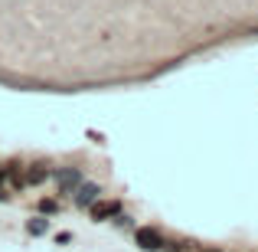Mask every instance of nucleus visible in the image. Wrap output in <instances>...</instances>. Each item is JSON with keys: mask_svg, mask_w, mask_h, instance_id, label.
<instances>
[{"mask_svg": "<svg viewBox=\"0 0 258 252\" xmlns=\"http://www.w3.org/2000/svg\"><path fill=\"white\" fill-rule=\"evenodd\" d=\"M39 213L43 216H56L59 213V200H46L43 196V200H39Z\"/></svg>", "mask_w": 258, "mask_h": 252, "instance_id": "obj_8", "label": "nucleus"}, {"mask_svg": "<svg viewBox=\"0 0 258 252\" xmlns=\"http://www.w3.org/2000/svg\"><path fill=\"white\" fill-rule=\"evenodd\" d=\"M134 242H138V249H144V252H160L167 239L160 236V229H154V226H141V229H134Z\"/></svg>", "mask_w": 258, "mask_h": 252, "instance_id": "obj_2", "label": "nucleus"}, {"mask_svg": "<svg viewBox=\"0 0 258 252\" xmlns=\"http://www.w3.org/2000/svg\"><path fill=\"white\" fill-rule=\"evenodd\" d=\"M49 164L46 161H33V164H23V180H26V187H43L46 180H49Z\"/></svg>", "mask_w": 258, "mask_h": 252, "instance_id": "obj_4", "label": "nucleus"}, {"mask_svg": "<svg viewBox=\"0 0 258 252\" xmlns=\"http://www.w3.org/2000/svg\"><path fill=\"white\" fill-rule=\"evenodd\" d=\"M46 229H49V220H43V216H36V220L26 223V233L30 236H46Z\"/></svg>", "mask_w": 258, "mask_h": 252, "instance_id": "obj_7", "label": "nucleus"}, {"mask_svg": "<svg viewBox=\"0 0 258 252\" xmlns=\"http://www.w3.org/2000/svg\"><path fill=\"white\" fill-rule=\"evenodd\" d=\"M121 210H124V207H121V200H101V196H98V200L88 207V213H92L95 223H105V220H114Z\"/></svg>", "mask_w": 258, "mask_h": 252, "instance_id": "obj_3", "label": "nucleus"}, {"mask_svg": "<svg viewBox=\"0 0 258 252\" xmlns=\"http://www.w3.org/2000/svg\"><path fill=\"white\" fill-rule=\"evenodd\" d=\"M0 200H7V190H4V183H0Z\"/></svg>", "mask_w": 258, "mask_h": 252, "instance_id": "obj_10", "label": "nucleus"}, {"mask_svg": "<svg viewBox=\"0 0 258 252\" xmlns=\"http://www.w3.org/2000/svg\"><path fill=\"white\" fill-rule=\"evenodd\" d=\"M4 170H7L4 180L10 183L17 193H23V190H26V180H23V161H10V164H4Z\"/></svg>", "mask_w": 258, "mask_h": 252, "instance_id": "obj_6", "label": "nucleus"}, {"mask_svg": "<svg viewBox=\"0 0 258 252\" xmlns=\"http://www.w3.org/2000/svg\"><path fill=\"white\" fill-rule=\"evenodd\" d=\"M4 177H7V170H4V164H0V183H4Z\"/></svg>", "mask_w": 258, "mask_h": 252, "instance_id": "obj_11", "label": "nucleus"}, {"mask_svg": "<svg viewBox=\"0 0 258 252\" xmlns=\"http://www.w3.org/2000/svg\"><path fill=\"white\" fill-rule=\"evenodd\" d=\"M69 196H72V203H76L79 210H88V207H92V203L101 196V187H98V183H79V187L72 190Z\"/></svg>", "mask_w": 258, "mask_h": 252, "instance_id": "obj_5", "label": "nucleus"}, {"mask_svg": "<svg viewBox=\"0 0 258 252\" xmlns=\"http://www.w3.org/2000/svg\"><path fill=\"white\" fill-rule=\"evenodd\" d=\"M200 252H226V249H213V246H206V249H200Z\"/></svg>", "mask_w": 258, "mask_h": 252, "instance_id": "obj_9", "label": "nucleus"}, {"mask_svg": "<svg viewBox=\"0 0 258 252\" xmlns=\"http://www.w3.org/2000/svg\"><path fill=\"white\" fill-rule=\"evenodd\" d=\"M49 180H56V187H59V193H62V196H69L72 190L82 183V170H79V167H59V170H52V174H49Z\"/></svg>", "mask_w": 258, "mask_h": 252, "instance_id": "obj_1", "label": "nucleus"}]
</instances>
